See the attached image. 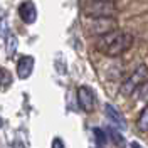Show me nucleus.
<instances>
[{"label": "nucleus", "mask_w": 148, "mask_h": 148, "mask_svg": "<svg viewBox=\"0 0 148 148\" xmlns=\"http://www.w3.org/2000/svg\"><path fill=\"white\" fill-rule=\"evenodd\" d=\"M133 36L125 30H113L110 34L99 36L96 40V51H99L101 54L108 57H118L123 52H126L130 47L133 46Z\"/></svg>", "instance_id": "obj_1"}, {"label": "nucleus", "mask_w": 148, "mask_h": 148, "mask_svg": "<svg viewBox=\"0 0 148 148\" xmlns=\"http://www.w3.org/2000/svg\"><path fill=\"white\" fill-rule=\"evenodd\" d=\"M83 10L91 18L114 17L116 15V5L111 0H89L84 3Z\"/></svg>", "instance_id": "obj_2"}, {"label": "nucleus", "mask_w": 148, "mask_h": 148, "mask_svg": "<svg viewBox=\"0 0 148 148\" xmlns=\"http://www.w3.org/2000/svg\"><path fill=\"white\" fill-rule=\"evenodd\" d=\"M147 77H148V66L140 64L138 67L131 73V76H130L128 79L121 84V89H120L121 94H123V96H131V94H135V91L147 81Z\"/></svg>", "instance_id": "obj_3"}, {"label": "nucleus", "mask_w": 148, "mask_h": 148, "mask_svg": "<svg viewBox=\"0 0 148 148\" xmlns=\"http://www.w3.org/2000/svg\"><path fill=\"white\" fill-rule=\"evenodd\" d=\"M116 18L114 17H103V18H94L91 25H89V32L92 36L99 37L104 34H110L113 30H116Z\"/></svg>", "instance_id": "obj_4"}, {"label": "nucleus", "mask_w": 148, "mask_h": 148, "mask_svg": "<svg viewBox=\"0 0 148 148\" xmlns=\"http://www.w3.org/2000/svg\"><path fill=\"white\" fill-rule=\"evenodd\" d=\"M77 103L81 106V110L86 113H91L96 106V96L89 86H79L77 88Z\"/></svg>", "instance_id": "obj_5"}, {"label": "nucleus", "mask_w": 148, "mask_h": 148, "mask_svg": "<svg viewBox=\"0 0 148 148\" xmlns=\"http://www.w3.org/2000/svg\"><path fill=\"white\" fill-rule=\"evenodd\" d=\"M34 57L32 56H22L17 62V74L20 79H27L34 71Z\"/></svg>", "instance_id": "obj_6"}, {"label": "nucleus", "mask_w": 148, "mask_h": 148, "mask_svg": "<svg viewBox=\"0 0 148 148\" xmlns=\"http://www.w3.org/2000/svg\"><path fill=\"white\" fill-rule=\"evenodd\" d=\"M18 15L24 20V24H34L37 18V9L32 2H24L18 7Z\"/></svg>", "instance_id": "obj_7"}, {"label": "nucleus", "mask_w": 148, "mask_h": 148, "mask_svg": "<svg viewBox=\"0 0 148 148\" xmlns=\"http://www.w3.org/2000/svg\"><path fill=\"white\" fill-rule=\"evenodd\" d=\"M104 113H106L108 120H110L113 125L120 126L121 130L126 128V120H125V116H123V114H121L120 111L113 106V104H106V106H104Z\"/></svg>", "instance_id": "obj_8"}, {"label": "nucleus", "mask_w": 148, "mask_h": 148, "mask_svg": "<svg viewBox=\"0 0 148 148\" xmlns=\"http://www.w3.org/2000/svg\"><path fill=\"white\" fill-rule=\"evenodd\" d=\"M106 133L110 135L108 138H110L111 141H113V143L116 145V147H120V148L125 147V138H123V135H121L118 130H114V128H108V130H106Z\"/></svg>", "instance_id": "obj_9"}, {"label": "nucleus", "mask_w": 148, "mask_h": 148, "mask_svg": "<svg viewBox=\"0 0 148 148\" xmlns=\"http://www.w3.org/2000/svg\"><path fill=\"white\" fill-rule=\"evenodd\" d=\"M92 135H94V140H96L98 147H104L108 143V133H106V130L92 128Z\"/></svg>", "instance_id": "obj_10"}, {"label": "nucleus", "mask_w": 148, "mask_h": 148, "mask_svg": "<svg viewBox=\"0 0 148 148\" xmlns=\"http://www.w3.org/2000/svg\"><path fill=\"white\" fill-rule=\"evenodd\" d=\"M136 126L140 131H148V104L145 106V110L140 113L138 120H136Z\"/></svg>", "instance_id": "obj_11"}, {"label": "nucleus", "mask_w": 148, "mask_h": 148, "mask_svg": "<svg viewBox=\"0 0 148 148\" xmlns=\"http://www.w3.org/2000/svg\"><path fill=\"white\" fill-rule=\"evenodd\" d=\"M135 98H136V101L148 103V79L135 91Z\"/></svg>", "instance_id": "obj_12"}, {"label": "nucleus", "mask_w": 148, "mask_h": 148, "mask_svg": "<svg viewBox=\"0 0 148 148\" xmlns=\"http://www.w3.org/2000/svg\"><path fill=\"white\" fill-rule=\"evenodd\" d=\"M15 51H17V37L14 34H9L7 36V56L12 57L15 54Z\"/></svg>", "instance_id": "obj_13"}, {"label": "nucleus", "mask_w": 148, "mask_h": 148, "mask_svg": "<svg viewBox=\"0 0 148 148\" xmlns=\"http://www.w3.org/2000/svg\"><path fill=\"white\" fill-rule=\"evenodd\" d=\"M10 84H12V74L7 69L0 67V88H7Z\"/></svg>", "instance_id": "obj_14"}, {"label": "nucleus", "mask_w": 148, "mask_h": 148, "mask_svg": "<svg viewBox=\"0 0 148 148\" xmlns=\"http://www.w3.org/2000/svg\"><path fill=\"white\" fill-rule=\"evenodd\" d=\"M52 148H64L62 140H61V138H56L54 141H52Z\"/></svg>", "instance_id": "obj_15"}, {"label": "nucleus", "mask_w": 148, "mask_h": 148, "mask_svg": "<svg viewBox=\"0 0 148 148\" xmlns=\"http://www.w3.org/2000/svg\"><path fill=\"white\" fill-rule=\"evenodd\" d=\"M12 148H25V145H24V143H22V141H14V143H12Z\"/></svg>", "instance_id": "obj_16"}, {"label": "nucleus", "mask_w": 148, "mask_h": 148, "mask_svg": "<svg viewBox=\"0 0 148 148\" xmlns=\"http://www.w3.org/2000/svg\"><path fill=\"white\" fill-rule=\"evenodd\" d=\"M131 148H141V147H140L136 141H133V143H131Z\"/></svg>", "instance_id": "obj_17"}, {"label": "nucleus", "mask_w": 148, "mask_h": 148, "mask_svg": "<svg viewBox=\"0 0 148 148\" xmlns=\"http://www.w3.org/2000/svg\"><path fill=\"white\" fill-rule=\"evenodd\" d=\"M2 125H3V121H2V118H0V128H2Z\"/></svg>", "instance_id": "obj_18"}]
</instances>
